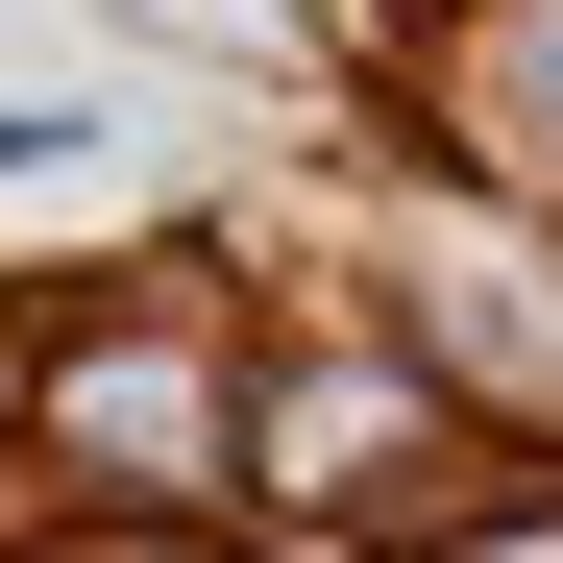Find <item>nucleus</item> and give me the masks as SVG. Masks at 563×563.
<instances>
[]
</instances>
